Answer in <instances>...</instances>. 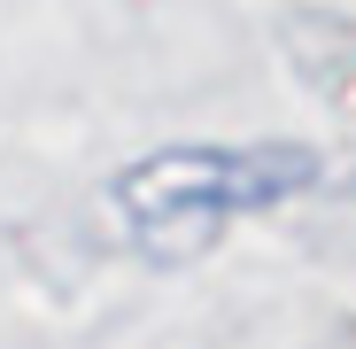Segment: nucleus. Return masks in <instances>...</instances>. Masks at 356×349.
Returning a JSON list of instances; mask_svg holds the SVG:
<instances>
[{"label": "nucleus", "mask_w": 356, "mask_h": 349, "mask_svg": "<svg viewBox=\"0 0 356 349\" xmlns=\"http://www.w3.org/2000/svg\"><path fill=\"white\" fill-rule=\"evenodd\" d=\"M318 155L294 140H264V148H155L132 171H116V210H124L132 241L155 264H186L202 256L232 217L248 210H279L286 194L318 187Z\"/></svg>", "instance_id": "obj_1"}]
</instances>
